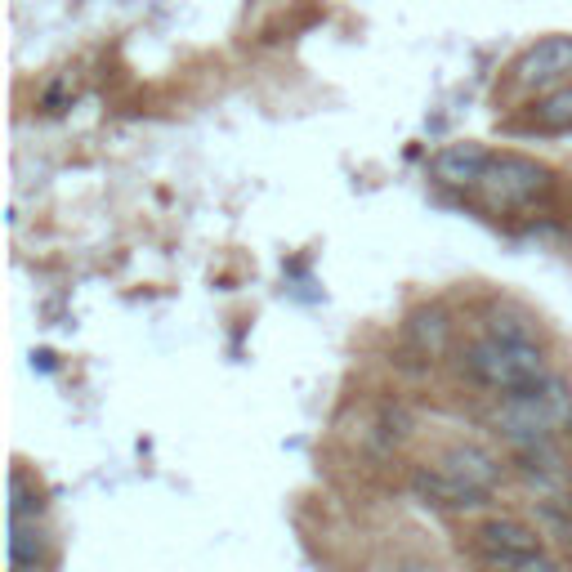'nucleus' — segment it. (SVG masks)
Instances as JSON below:
<instances>
[{
	"mask_svg": "<svg viewBox=\"0 0 572 572\" xmlns=\"http://www.w3.org/2000/svg\"><path fill=\"white\" fill-rule=\"evenodd\" d=\"M492 425H497V434L514 447V452L555 443L559 434H568L572 429V389H568V380L550 371V376L537 380V385L501 394V403L492 407Z\"/></svg>",
	"mask_w": 572,
	"mask_h": 572,
	"instance_id": "nucleus-1",
	"label": "nucleus"
},
{
	"mask_svg": "<svg viewBox=\"0 0 572 572\" xmlns=\"http://www.w3.org/2000/svg\"><path fill=\"white\" fill-rule=\"evenodd\" d=\"M461 367L474 385L492 389V394H514V389H528L537 380L550 376V358L537 340L523 327H492L483 340H474L461 354Z\"/></svg>",
	"mask_w": 572,
	"mask_h": 572,
	"instance_id": "nucleus-2",
	"label": "nucleus"
},
{
	"mask_svg": "<svg viewBox=\"0 0 572 572\" xmlns=\"http://www.w3.org/2000/svg\"><path fill=\"white\" fill-rule=\"evenodd\" d=\"M550 170L532 157H519V152H501V157H488L483 166V179L474 193L492 206V211H523V206L541 202L550 193Z\"/></svg>",
	"mask_w": 572,
	"mask_h": 572,
	"instance_id": "nucleus-3",
	"label": "nucleus"
},
{
	"mask_svg": "<svg viewBox=\"0 0 572 572\" xmlns=\"http://www.w3.org/2000/svg\"><path fill=\"white\" fill-rule=\"evenodd\" d=\"M474 550L483 564L492 568H519V572H555L546 541L537 537V528L519 519H488L474 532Z\"/></svg>",
	"mask_w": 572,
	"mask_h": 572,
	"instance_id": "nucleus-4",
	"label": "nucleus"
},
{
	"mask_svg": "<svg viewBox=\"0 0 572 572\" xmlns=\"http://www.w3.org/2000/svg\"><path fill=\"white\" fill-rule=\"evenodd\" d=\"M572 76V36L559 32V36H541L537 45L519 54L514 63V85L519 90H555Z\"/></svg>",
	"mask_w": 572,
	"mask_h": 572,
	"instance_id": "nucleus-5",
	"label": "nucleus"
},
{
	"mask_svg": "<svg viewBox=\"0 0 572 572\" xmlns=\"http://www.w3.org/2000/svg\"><path fill=\"white\" fill-rule=\"evenodd\" d=\"M412 492L421 497L429 510H447V514H465V510H479V505H488L492 492L474 488V483H465L461 474L443 470V465H421V470L412 474Z\"/></svg>",
	"mask_w": 572,
	"mask_h": 572,
	"instance_id": "nucleus-6",
	"label": "nucleus"
},
{
	"mask_svg": "<svg viewBox=\"0 0 572 572\" xmlns=\"http://www.w3.org/2000/svg\"><path fill=\"white\" fill-rule=\"evenodd\" d=\"M492 152L483 148V143H447V148L434 152V161H429V175L438 179L443 188H465V193H474L483 179V166H488Z\"/></svg>",
	"mask_w": 572,
	"mask_h": 572,
	"instance_id": "nucleus-7",
	"label": "nucleus"
},
{
	"mask_svg": "<svg viewBox=\"0 0 572 572\" xmlns=\"http://www.w3.org/2000/svg\"><path fill=\"white\" fill-rule=\"evenodd\" d=\"M438 465L452 470V474H461L465 483H474V488H483V492H497V483H501V461L488 452V447H479V443L447 447V452L438 456Z\"/></svg>",
	"mask_w": 572,
	"mask_h": 572,
	"instance_id": "nucleus-8",
	"label": "nucleus"
},
{
	"mask_svg": "<svg viewBox=\"0 0 572 572\" xmlns=\"http://www.w3.org/2000/svg\"><path fill=\"white\" fill-rule=\"evenodd\" d=\"M528 126L541 135H572V85H555L528 108Z\"/></svg>",
	"mask_w": 572,
	"mask_h": 572,
	"instance_id": "nucleus-9",
	"label": "nucleus"
},
{
	"mask_svg": "<svg viewBox=\"0 0 572 572\" xmlns=\"http://www.w3.org/2000/svg\"><path fill=\"white\" fill-rule=\"evenodd\" d=\"M45 564V532L36 519H9V568L27 572Z\"/></svg>",
	"mask_w": 572,
	"mask_h": 572,
	"instance_id": "nucleus-10",
	"label": "nucleus"
}]
</instances>
